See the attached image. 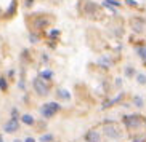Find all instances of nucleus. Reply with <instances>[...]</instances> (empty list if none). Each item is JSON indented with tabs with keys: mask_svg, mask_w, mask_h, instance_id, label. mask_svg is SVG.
<instances>
[{
	"mask_svg": "<svg viewBox=\"0 0 146 142\" xmlns=\"http://www.w3.org/2000/svg\"><path fill=\"white\" fill-rule=\"evenodd\" d=\"M103 133H104V136H106L108 139H112V141H119V139L122 137V133H120L119 125L114 123V121H108L106 125H104V128H103Z\"/></svg>",
	"mask_w": 146,
	"mask_h": 142,
	"instance_id": "f257e3e1",
	"label": "nucleus"
},
{
	"mask_svg": "<svg viewBox=\"0 0 146 142\" xmlns=\"http://www.w3.org/2000/svg\"><path fill=\"white\" fill-rule=\"evenodd\" d=\"M60 109H61V105L58 102H47V104H43L42 107H40V115L43 116V118H52V116H55L56 113L60 112Z\"/></svg>",
	"mask_w": 146,
	"mask_h": 142,
	"instance_id": "f03ea898",
	"label": "nucleus"
},
{
	"mask_svg": "<svg viewBox=\"0 0 146 142\" xmlns=\"http://www.w3.org/2000/svg\"><path fill=\"white\" fill-rule=\"evenodd\" d=\"M32 86H34L35 93H37L39 96H47L48 93H50V88H48L47 82H45V80H42L40 77L34 78V82H32Z\"/></svg>",
	"mask_w": 146,
	"mask_h": 142,
	"instance_id": "7ed1b4c3",
	"label": "nucleus"
},
{
	"mask_svg": "<svg viewBox=\"0 0 146 142\" xmlns=\"http://www.w3.org/2000/svg\"><path fill=\"white\" fill-rule=\"evenodd\" d=\"M141 123H143V120L138 115H125L124 116V125L127 128H140Z\"/></svg>",
	"mask_w": 146,
	"mask_h": 142,
	"instance_id": "20e7f679",
	"label": "nucleus"
},
{
	"mask_svg": "<svg viewBox=\"0 0 146 142\" xmlns=\"http://www.w3.org/2000/svg\"><path fill=\"white\" fill-rule=\"evenodd\" d=\"M18 129H19V120H15V118L8 120L3 125V131L7 134H13V133H16Z\"/></svg>",
	"mask_w": 146,
	"mask_h": 142,
	"instance_id": "39448f33",
	"label": "nucleus"
},
{
	"mask_svg": "<svg viewBox=\"0 0 146 142\" xmlns=\"http://www.w3.org/2000/svg\"><path fill=\"white\" fill-rule=\"evenodd\" d=\"M85 141L87 142H101V134L96 129H90L85 134Z\"/></svg>",
	"mask_w": 146,
	"mask_h": 142,
	"instance_id": "423d86ee",
	"label": "nucleus"
},
{
	"mask_svg": "<svg viewBox=\"0 0 146 142\" xmlns=\"http://www.w3.org/2000/svg\"><path fill=\"white\" fill-rule=\"evenodd\" d=\"M16 10H18V0H11L3 16H5V18H13L15 13H16Z\"/></svg>",
	"mask_w": 146,
	"mask_h": 142,
	"instance_id": "0eeeda50",
	"label": "nucleus"
},
{
	"mask_svg": "<svg viewBox=\"0 0 146 142\" xmlns=\"http://www.w3.org/2000/svg\"><path fill=\"white\" fill-rule=\"evenodd\" d=\"M56 98L58 99H63V101H69L71 99V94H69V91L64 90V88H58L56 90Z\"/></svg>",
	"mask_w": 146,
	"mask_h": 142,
	"instance_id": "6e6552de",
	"label": "nucleus"
},
{
	"mask_svg": "<svg viewBox=\"0 0 146 142\" xmlns=\"http://www.w3.org/2000/svg\"><path fill=\"white\" fill-rule=\"evenodd\" d=\"M120 5V2L117 0H104L103 2V7H106L108 10H111V11H116V8Z\"/></svg>",
	"mask_w": 146,
	"mask_h": 142,
	"instance_id": "1a4fd4ad",
	"label": "nucleus"
},
{
	"mask_svg": "<svg viewBox=\"0 0 146 142\" xmlns=\"http://www.w3.org/2000/svg\"><path fill=\"white\" fill-rule=\"evenodd\" d=\"M21 121L24 123V125H27V126H32L35 123L34 116L31 115V113H24V115H21Z\"/></svg>",
	"mask_w": 146,
	"mask_h": 142,
	"instance_id": "9d476101",
	"label": "nucleus"
},
{
	"mask_svg": "<svg viewBox=\"0 0 146 142\" xmlns=\"http://www.w3.org/2000/svg\"><path fill=\"white\" fill-rule=\"evenodd\" d=\"M39 77L47 82V80H52V78H53V72H52V70H48V69H45V70H42V72L39 73Z\"/></svg>",
	"mask_w": 146,
	"mask_h": 142,
	"instance_id": "9b49d317",
	"label": "nucleus"
},
{
	"mask_svg": "<svg viewBox=\"0 0 146 142\" xmlns=\"http://www.w3.org/2000/svg\"><path fill=\"white\" fill-rule=\"evenodd\" d=\"M34 26L37 27V29H43V27L48 26V19L47 18H40V19H37V21L34 22Z\"/></svg>",
	"mask_w": 146,
	"mask_h": 142,
	"instance_id": "f8f14e48",
	"label": "nucleus"
},
{
	"mask_svg": "<svg viewBox=\"0 0 146 142\" xmlns=\"http://www.w3.org/2000/svg\"><path fill=\"white\" fill-rule=\"evenodd\" d=\"M8 90V82H7V78L5 77H0V91H7Z\"/></svg>",
	"mask_w": 146,
	"mask_h": 142,
	"instance_id": "ddd939ff",
	"label": "nucleus"
},
{
	"mask_svg": "<svg viewBox=\"0 0 146 142\" xmlns=\"http://www.w3.org/2000/svg\"><path fill=\"white\" fill-rule=\"evenodd\" d=\"M53 134H42V136H40L39 137V141L40 142H53Z\"/></svg>",
	"mask_w": 146,
	"mask_h": 142,
	"instance_id": "4468645a",
	"label": "nucleus"
},
{
	"mask_svg": "<svg viewBox=\"0 0 146 142\" xmlns=\"http://www.w3.org/2000/svg\"><path fill=\"white\" fill-rule=\"evenodd\" d=\"M60 29H53V30H50V34H48V37H50V39L52 40H56L58 39V37H60Z\"/></svg>",
	"mask_w": 146,
	"mask_h": 142,
	"instance_id": "2eb2a0df",
	"label": "nucleus"
},
{
	"mask_svg": "<svg viewBox=\"0 0 146 142\" xmlns=\"http://www.w3.org/2000/svg\"><path fill=\"white\" fill-rule=\"evenodd\" d=\"M137 53L140 54V58H141L143 61L146 62V46H141V48H138L137 50Z\"/></svg>",
	"mask_w": 146,
	"mask_h": 142,
	"instance_id": "dca6fc26",
	"label": "nucleus"
},
{
	"mask_svg": "<svg viewBox=\"0 0 146 142\" xmlns=\"http://www.w3.org/2000/svg\"><path fill=\"white\" fill-rule=\"evenodd\" d=\"M137 82L140 85H146V75L145 73H137Z\"/></svg>",
	"mask_w": 146,
	"mask_h": 142,
	"instance_id": "f3484780",
	"label": "nucleus"
},
{
	"mask_svg": "<svg viewBox=\"0 0 146 142\" xmlns=\"http://www.w3.org/2000/svg\"><path fill=\"white\" fill-rule=\"evenodd\" d=\"M18 88H19V90H26V82H24V73H21V80H19V82H18Z\"/></svg>",
	"mask_w": 146,
	"mask_h": 142,
	"instance_id": "a211bd4d",
	"label": "nucleus"
},
{
	"mask_svg": "<svg viewBox=\"0 0 146 142\" xmlns=\"http://www.w3.org/2000/svg\"><path fill=\"white\" fill-rule=\"evenodd\" d=\"M133 104H135L137 107H143V99L140 96H135V98H133Z\"/></svg>",
	"mask_w": 146,
	"mask_h": 142,
	"instance_id": "6ab92c4d",
	"label": "nucleus"
},
{
	"mask_svg": "<svg viewBox=\"0 0 146 142\" xmlns=\"http://www.w3.org/2000/svg\"><path fill=\"white\" fill-rule=\"evenodd\" d=\"M100 65H103V67H109L111 62H109V59H106V58H101V59H100Z\"/></svg>",
	"mask_w": 146,
	"mask_h": 142,
	"instance_id": "aec40b11",
	"label": "nucleus"
},
{
	"mask_svg": "<svg viewBox=\"0 0 146 142\" xmlns=\"http://www.w3.org/2000/svg\"><path fill=\"white\" fill-rule=\"evenodd\" d=\"M125 75H127V77H133V75H135V69L129 65V67L125 69Z\"/></svg>",
	"mask_w": 146,
	"mask_h": 142,
	"instance_id": "412c9836",
	"label": "nucleus"
},
{
	"mask_svg": "<svg viewBox=\"0 0 146 142\" xmlns=\"http://www.w3.org/2000/svg\"><path fill=\"white\" fill-rule=\"evenodd\" d=\"M10 113H11V118L18 120V116H19V110H18L16 107H13V109H11V112H10Z\"/></svg>",
	"mask_w": 146,
	"mask_h": 142,
	"instance_id": "4be33fe9",
	"label": "nucleus"
},
{
	"mask_svg": "<svg viewBox=\"0 0 146 142\" xmlns=\"http://www.w3.org/2000/svg\"><path fill=\"white\" fill-rule=\"evenodd\" d=\"M29 42L31 43H37L39 42V37H37L35 34H29Z\"/></svg>",
	"mask_w": 146,
	"mask_h": 142,
	"instance_id": "5701e85b",
	"label": "nucleus"
},
{
	"mask_svg": "<svg viewBox=\"0 0 146 142\" xmlns=\"http://www.w3.org/2000/svg\"><path fill=\"white\" fill-rule=\"evenodd\" d=\"M125 2H127V5H130V7H138L137 0H125Z\"/></svg>",
	"mask_w": 146,
	"mask_h": 142,
	"instance_id": "b1692460",
	"label": "nucleus"
},
{
	"mask_svg": "<svg viewBox=\"0 0 146 142\" xmlns=\"http://www.w3.org/2000/svg\"><path fill=\"white\" fill-rule=\"evenodd\" d=\"M32 3H34V0H26V2H24V7H26V8H29Z\"/></svg>",
	"mask_w": 146,
	"mask_h": 142,
	"instance_id": "393cba45",
	"label": "nucleus"
},
{
	"mask_svg": "<svg viewBox=\"0 0 146 142\" xmlns=\"http://www.w3.org/2000/svg\"><path fill=\"white\" fill-rule=\"evenodd\" d=\"M15 77V70L11 69V70H8V78H13Z\"/></svg>",
	"mask_w": 146,
	"mask_h": 142,
	"instance_id": "a878e982",
	"label": "nucleus"
},
{
	"mask_svg": "<svg viewBox=\"0 0 146 142\" xmlns=\"http://www.w3.org/2000/svg\"><path fill=\"white\" fill-rule=\"evenodd\" d=\"M42 61L43 62H48V54H42Z\"/></svg>",
	"mask_w": 146,
	"mask_h": 142,
	"instance_id": "bb28decb",
	"label": "nucleus"
},
{
	"mask_svg": "<svg viewBox=\"0 0 146 142\" xmlns=\"http://www.w3.org/2000/svg\"><path fill=\"white\" fill-rule=\"evenodd\" d=\"M24 142H35V139L34 137H27V139H24Z\"/></svg>",
	"mask_w": 146,
	"mask_h": 142,
	"instance_id": "cd10ccee",
	"label": "nucleus"
},
{
	"mask_svg": "<svg viewBox=\"0 0 146 142\" xmlns=\"http://www.w3.org/2000/svg\"><path fill=\"white\" fill-rule=\"evenodd\" d=\"M0 142H3V137H2V134H0Z\"/></svg>",
	"mask_w": 146,
	"mask_h": 142,
	"instance_id": "c85d7f7f",
	"label": "nucleus"
},
{
	"mask_svg": "<svg viewBox=\"0 0 146 142\" xmlns=\"http://www.w3.org/2000/svg\"><path fill=\"white\" fill-rule=\"evenodd\" d=\"M15 142H21V141H19V139H15Z\"/></svg>",
	"mask_w": 146,
	"mask_h": 142,
	"instance_id": "c756f323",
	"label": "nucleus"
},
{
	"mask_svg": "<svg viewBox=\"0 0 146 142\" xmlns=\"http://www.w3.org/2000/svg\"><path fill=\"white\" fill-rule=\"evenodd\" d=\"M117 2H119V0H117Z\"/></svg>",
	"mask_w": 146,
	"mask_h": 142,
	"instance_id": "7c9ffc66",
	"label": "nucleus"
},
{
	"mask_svg": "<svg viewBox=\"0 0 146 142\" xmlns=\"http://www.w3.org/2000/svg\"><path fill=\"white\" fill-rule=\"evenodd\" d=\"M0 10H2V8H0Z\"/></svg>",
	"mask_w": 146,
	"mask_h": 142,
	"instance_id": "2f4dec72",
	"label": "nucleus"
}]
</instances>
